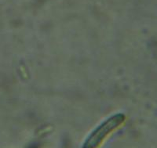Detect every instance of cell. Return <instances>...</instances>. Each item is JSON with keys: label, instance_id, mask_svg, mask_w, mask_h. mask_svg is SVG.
<instances>
[{"label": "cell", "instance_id": "cell-1", "mask_svg": "<svg viewBox=\"0 0 157 148\" xmlns=\"http://www.w3.org/2000/svg\"><path fill=\"white\" fill-rule=\"evenodd\" d=\"M125 120V114L123 113H117L106 118L90 133L84 141L82 148H98L108 135L119 128Z\"/></svg>", "mask_w": 157, "mask_h": 148}]
</instances>
